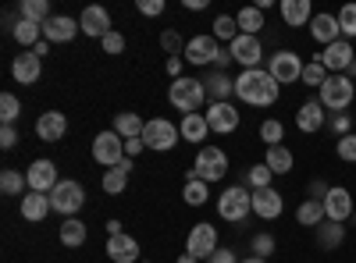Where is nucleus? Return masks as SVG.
Instances as JSON below:
<instances>
[{"instance_id": "f257e3e1", "label": "nucleus", "mask_w": 356, "mask_h": 263, "mask_svg": "<svg viewBox=\"0 0 356 263\" xmlns=\"http://www.w3.org/2000/svg\"><path fill=\"white\" fill-rule=\"evenodd\" d=\"M278 90L282 85L264 68H250V71H243L239 78H235V96H239L243 103H250V107H271L278 100Z\"/></svg>"}, {"instance_id": "f03ea898", "label": "nucleus", "mask_w": 356, "mask_h": 263, "mask_svg": "<svg viewBox=\"0 0 356 263\" xmlns=\"http://www.w3.org/2000/svg\"><path fill=\"white\" fill-rule=\"evenodd\" d=\"M317 93H321L324 110L342 114V110L356 100V85H353V78H349V75H328V82H324Z\"/></svg>"}, {"instance_id": "7ed1b4c3", "label": "nucleus", "mask_w": 356, "mask_h": 263, "mask_svg": "<svg viewBox=\"0 0 356 263\" xmlns=\"http://www.w3.org/2000/svg\"><path fill=\"white\" fill-rule=\"evenodd\" d=\"M168 100H171V107H178L182 114H196L200 103L207 100V90H203L200 78H175L171 90H168Z\"/></svg>"}, {"instance_id": "20e7f679", "label": "nucleus", "mask_w": 356, "mask_h": 263, "mask_svg": "<svg viewBox=\"0 0 356 263\" xmlns=\"http://www.w3.org/2000/svg\"><path fill=\"white\" fill-rule=\"evenodd\" d=\"M250 210H253V192H250V189H243V185L225 189V192H221V199H218V214H221V221L239 224V221H246V217H250Z\"/></svg>"}, {"instance_id": "39448f33", "label": "nucleus", "mask_w": 356, "mask_h": 263, "mask_svg": "<svg viewBox=\"0 0 356 263\" xmlns=\"http://www.w3.org/2000/svg\"><path fill=\"white\" fill-rule=\"evenodd\" d=\"M193 178H200V182H221L225 174H228V157H225V150H218V146H203V150L196 153V167L189 171Z\"/></svg>"}, {"instance_id": "423d86ee", "label": "nucleus", "mask_w": 356, "mask_h": 263, "mask_svg": "<svg viewBox=\"0 0 356 263\" xmlns=\"http://www.w3.org/2000/svg\"><path fill=\"white\" fill-rule=\"evenodd\" d=\"M303 61L300 53L292 50H275L271 57H267V75H271L278 85H289V82H303Z\"/></svg>"}, {"instance_id": "0eeeda50", "label": "nucleus", "mask_w": 356, "mask_h": 263, "mask_svg": "<svg viewBox=\"0 0 356 263\" xmlns=\"http://www.w3.org/2000/svg\"><path fill=\"white\" fill-rule=\"evenodd\" d=\"M82 203H86V189L79 185V182H72V178H61L57 182V189L50 192V207L57 210V214H79L82 210Z\"/></svg>"}, {"instance_id": "6e6552de", "label": "nucleus", "mask_w": 356, "mask_h": 263, "mask_svg": "<svg viewBox=\"0 0 356 263\" xmlns=\"http://www.w3.org/2000/svg\"><path fill=\"white\" fill-rule=\"evenodd\" d=\"M93 160H97V164H104L107 171H111V167H118V164L125 160V139L118 135L114 128H111V132H100V135L93 139Z\"/></svg>"}, {"instance_id": "1a4fd4ad", "label": "nucleus", "mask_w": 356, "mask_h": 263, "mask_svg": "<svg viewBox=\"0 0 356 263\" xmlns=\"http://www.w3.org/2000/svg\"><path fill=\"white\" fill-rule=\"evenodd\" d=\"M317 61L328 68V75H346L349 65L356 61V50H353L349 40H335L332 46H324V50L317 53Z\"/></svg>"}, {"instance_id": "9d476101", "label": "nucleus", "mask_w": 356, "mask_h": 263, "mask_svg": "<svg viewBox=\"0 0 356 263\" xmlns=\"http://www.w3.org/2000/svg\"><path fill=\"white\" fill-rule=\"evenodd\" d=\"M221 43L214 40V36H193L189 43H186V53H182V61H189V65H218L221 61Z\"/></svg>"}, {"instance_id": "9b49d317", "label": "nucleus", "mask_w": 356, "mask_h": 263, "mask_svg": "<svg viewBox=\"0 0 356 263\" xmlns=\"http://www.w3.org/2000/svg\"><path fill=\"white\" fill-rule=\"evenodd\" d=\"M228 53H232V61H239V65H243V71L260 68V61H264V46H260V40H257V36H243V33L228 43Z\"/></svg>"}, {"instance_id": "f8f14e48", "label": "nucleus", "mask_w": 356, "mask_h": 263, "mask_svg": "<svg viewBox=\"0 0 356 263\" xmlns=\"http://www.w3.org/2000/svg\"><path fill=\"white\" fill-rule=\"evenodd\" d=\"M178 132L171 121H164V118H154V121H146V128H143V142H146V150H171V146L178 142Z\"/></svg>"}, {"instance_id": "ddd939ff", "label": "nucleus", "mask_w": 356, "mask_h": 263, "mask_svg": "<svg viewBox=\"0 0 356 263\" xmlns=\"http://www.w3.org/2000/svg\"><path fill=\"white\" fill-rule=\"evenodd\" d=\"M25 182H29V192H43V196H50L61 178H57L54 160H33V167L25 171Z\"/></svg>"}, {"instance_id": "4468645a", "label": "nucleus", "mask_w": 356, "mask_h": 263, "mask_svg": "<svg viewBox=\"0 0 356 263\" xmlns=\"http://www.w3.org/2000/svg\"><path fill=\"white\" fill-rule=\"evenodd\" d=\"M186 253L189 256H214L218 253V228L214 224H196L186 239Z\"/></svg>"}, {"instance_id": "2eb2a0df", "label": "nucleus", "mask_w": 356, "mask_h": 263, "mask_svg": "<svg viewBox=\"0 0 356 263\" xmlns=\"http://www.w3.org/2000/svg\"><path fill=\"white\" fill-rule=\"evenodd\" d=\"M324 214H328V221H335V224H346L353 217V192L335 185L328 196H324Z\"/></svg>"}, {"instance_id": "dca6fc26", "label": "nucleus", "mask_w": 356, "mask_h": 263, "mask_svg": "<svg viewBox=\"0 0 356 263\" xmlns=\"http://www.w3.org/2000/svg\"><path fill=\"white\" fill-rule=\"evenodd\" d=\"M207 125H211V132L218 135H228L239 128V110H235L232 103H211L207 107Z\"/></svg>"}, {"instance_id": "f3484780", "label": "nucleus", "mask_w": 356, "mask_h": 263, "mask_svg": "<svg viewBox=\"0 0 356 263\" xmlns=\"http://www.w3.org/2000/svg\"><path fill=\"white\" fill-rule=\"evenodd\" d=\"M79 33H82L79 22L68 18V15H54V18H47V25H43V40H47V43H72Z\"/></svg>"}, {"instance_id": "a211bd4d", "label": "nucleus", "mask_w": 356, "mask_h": 263, "mask_svg": "<svg viewBox=\"0 0 356 263\" xmlns=\"http://www.w3.org/2000/svg\"><path fill=\"white\" fill-rule=\"evenodd\" d=\"M79 28H82L86 36H93V40H104L107 33H114V28H111V15H107V8H97V4H89V8L82 11Z\"/></svg>"}, {"instance_id": "6ab92c4d", "label": "nucleus", "mask_w": 356, "mask_h": 263, "mask_svg": "<svg viewBox=\"0 0 356 263\" xmlns=\"http://www.w3.org/2000/svg\"><path fill=\"white\" fill-rule=\"evenodd\" d=\"M282 210H285V199L278 189H257L253 192V214L260 221H275V217H282Z\"/></svg>"}, {"instance_id": "aec40b11", "label": "nucleus", "mask_w": 356, "mask_h": 263, "mask_svg": "<svg viewBox=\"0 0 356 263\" xmlns=\"http://www.w3.org/2000/svg\"><path fill=\"white\" fill-rule=\"evenodd\" d=\"M328 114H324V103L321 100H307L300 110H296V128L300 132H321Z\"/></svg>"}, {"instance_id": "412c9836", "label": "nucleus", "mask_w": 356, "mask_h": 263, "mask_svg": "<svg viewBox=\"0 0 356 263\" xmlns=\"http://www.w3.org/2000/svg\"><path fill=\"white\" fill-rule=\"evenodd\" d=\"M65 132H68V118L61 110H47V114H40V121H36V135L43 139V142H57V139H65Z\"/></svg>"}, {"instance_id": "4be33fe9", "label": "nucleus", "mask_w": 356, "mask_h": 263, "mask_svg": "<svg viewBox=\"0 0 356 263\" xmlns=\"http://www.w3.org/2000/svg\"><path fill=\"white\" fill-rule=\"evenodd\" d=\"M11 75H15L22 85H33V82H40V75H43V57H36L33 50L22 53V57H15Z\"/></svg>"}, {"instance_id": "5701e85b", "label": "nucleus", "mask_w": 356, "mask_h": 263, "mask_svg": "<svg viewBox=\"0 0 356 263\" xmlns=\"http://www.w3.org/2000/svg\"><path fill=\"white\" fill-rule=\"evenodd\" d=\"M278 11H282V22H285L289 28H300V25H310V22H314L310 0H282Z\"/></svg>"}, {"instance_id": "b1692460", "label": "nucleus", "mask_w": 356, "mask_h": 263, "mask_svg": "<svg viewBox=\"0 0 356 263\" xmlns=\"http://www.w3.org/2000/svg\"><path fill=\"white\" fill-rule=\"evenodd\" d=\"M107 256L114 260V263H136L139 260V242L132 239V235H111L107 239Z\"/></svg>"}, {"instance_id": "393cba45", "label": "nucleus", "mask_w": 356, "mask_h": 263, "mask_svg": "<svg viewBox=\"0 0 356 263\" xmlns=\"http://www.w3.org/2000/svg\"><path fill=\"white\" fill-rule=\"evenodd\" d=\"M310 36H314L321 46H332L335 40H342L339 18H335V15H314V22H310Z\"/></svg>"}, {"instance_id": "a878e982", "label": "nucleus", "mask_w": 356, "mask_h": 263, "mask_svg": "<svg viewBox=\"0 0 356 263\" xmlns=\"http://www.w3.org/2000/svg\"><path fill=\"white\" fill-rule=\"evenodd\" d=\"M54 207H50V196H43V192H25L22 196V217L25 221H43L47 214H50Z\"/></svg>"}, {"instance_id": "bb28decb", "label": "nucleus", "mask_w": 356, "mask_h": 263, "mask_svg": "<svg viewBox=\"0 0 356 263\" xmlns=\"http://www.w3.org/2000/svg\"><path fill=\"white\" fill-rule=\"evenodd\" d=\"M203 90H207V96H211V103H228V96L235 93V78H228L225 71H214L203 82Z\"/></svg>"}, {"instance_id": "cd10ccee", "label": "nucleus", "mask_w": 356, "mask_h": 263, "mask_svg": "<svg viewBox=\"0 0 356 263\" xmlns=\"http://www.w3.org/2000/svg\"><path fill=\"white\" fill-rule=\"evenodd\" d=\"M129 171H132V157H125L118 167H111V171L104 174V192H107V196L125 192V185H129Z\"/></svg>"}, {"instance_id": "c85d7f7f", "label": "nucleus", "mask_w": 356, "mask_h": 263, "mask_svg": "<svg viewBox=\"0 0 356 263\" xmlns=\"http://www.w3.org/2000/svg\"><path fill=\"white\" fill-rule=\"evenodd\" d=\"M143 128H146V121L139 118V114H129V110L125 114H114V132L122 135L125 142L129 139H143Z\"/></svg>"}, {"instance_id": "c756f323", "label": "nucleus", "mask_w": 356, "mask_h": 263, "mask_svg": "<svg viewBox=\"0 0 356 263\" xmlns=\"http://www.w3.org/2000/svg\"><path fill=\"white\" fill-rule=\"evenodd\" d=\"M296 221H300L303 228H317V224H324V221H328V214H324V203H317V199H303V203H300V210H296Z\"/></svg>"}, {"instance_id": "7c9ffc66", "label": "nucleus", "mask_w": 356, "mask_h": 263, "mask_svg": "<svg viewBox=\"0 0 356 263\" xmlns=\"http://www.w3.org/2000/svg\"><path fill=\"white\" fill-rule=\"evenodd\" d=\"M342 242H346V228L342 224H335V221L317 224V246L321 249H339Z\"/></svg>"}, {"instance_id": "2f4dec72", "label": "nucleus", "mask_w": 356, "mask_h": 263, "mask_svg": "<svg viewBox=\"0 0 356 263\" xmlns=\"http://www.w3.org/2000/svg\"><path fill=\"white\" fill-rule=\"evenodd\" d=\"M264 164L271 167V174H289V171H292V164H296V157L285 150V146H267Z\"/></svg>"}, {"instance_id": "473e14b6", "label": "nucleus", "mask_w": 356, "mask_h": 263, "mask_svg": "<svg viewBox=\"0 0 356 263\" xmlns=\"http://www.w3.org/2000/svg\"><path fill=\"white\" fill-rule=\"evenodd\" d=\"M178 132H182L189 142H203L207 132H211V125H207V114H186V118H182V128H178Z\"/></svg>"}, {"instance_id": "72a5a7b5", "label": "nucleus", "mask_w": 356, "mask_h": 263, "mask_svg": "<svg viewBox=\"0 0 356 263\" xmlns=\"http://www.w3.org/2000/svg\"><path fill=\"white\" fill-rule=\"evenodd\" d=\"M235 22H239V33L243 36H257L260 28H264V11L253 4V8H243L239 15H235Z\"/></svg>"}, {"instance_id": "f704fd0d", "label": "nucleus", "mask_w": 356, "mask_h": 263, "mask_svg": "<svg viewBox=\"0 0 356 263\" xmlns=\"http://www.w3.org/2000/svg\"><path fill=\"white\" fill-rule=\"evenodd\" d=\"M22 189H29V182H25L22 171H15V167L0 171V192H4V196H22Z\"/></svg>"}, {"instance_id": "c9c22d12", "label": "nucleus", "mask_w": 356, "mask_h": 263, "mask_svg": "<svg viewBox=\"0 0 356 263\" xmlns=\"http://www.w3.org/2000/svg\"><path fill=\"white\" fill-rule=\"evenodd\" d=\"M47 18H50L47 0H22V22H36V25H47Z\"/></svg>"}, {"instance_id": "e433bc0d", "label": "nucleus", "mask_w": 356, "mask_h": 263, "mask_svg": "<svg viewBox=\"0 0 356 263\" xmlns=\"http://www.w3.org/2000/svg\"><path fill=\"white\" fill-rule=\"evenodd\" d=\"M61 242H65V246H72V249H79V246L86 242V224H82V221H75V217H68V221L61 224Z\"/></svg>"}, {"instance_id": "4c0bfd02", "label": "nucleus", "mask_w": 356, "mask_h": 263, "mask_svg": "<svg viewBox=\"0 0 356 263\" xmlns=\"http://www.w3.org/2000/svg\"><path fill=\"white\" fill-rule=\"evenodd\" d=\"M182 199L189 203V207H203V203L211 199V196H207V182H200V178H193V174H189V182L182 189Z\"/></svg>"}, {"instance_id": "58836bf2", "label": "nucleus", "mask_w": 356, "mask_h": 263, "mask_svg": "<svg viewBox=\"0 0 356 263\" xmlns=\"http://www.w3.org/2000/svg\"><path fill=\"white\" fill-rule=\"evenodd\" d=\"M40 33H43V25H36V22H18L15 25V40L22 46H36L40 43Z\"/></svg>"}, {"instance_id": "ea45409f", "label": "nucleus", "mask_w": 356, "mask_h": 263, "mask_svg": "<svg viewBox=\"0 0 356 263\" xmlns=\"http://www.w3.org/2000/svg\"><path fill=\"white\" fill-rule=\"evenodd\" d=\"M214 40H235V36H239V22H235V18H228V15H221V18H214Z\"/></svg>"}, {"instance_id": "a19ab883", "label": "nucleus", "mask_w": 356, "mask_h": 263, "mask_svg": "<svg viewBox=\"0 0 356 263\" xmlns=\"http://www.w3.org/2000/svg\"><path fill=\"white\" fill-rule=\"evenodd\" d=\"M328 82V68H324L321 61H310L303 68V85H314V90H321V85Z\"/></svg>"}, {"instance_id": "79ce46f5", "label": "nucleus", "mask_w": 356, "mask_h": 263, "mask_svg": "<svg viewBox=\"0 0 356 263\" xmlns=\"http://www.w3.org/2000/svg\"><path fill=\"white\" fill-rule=\"evenodd\" d=\"M271 167L267 164H257V167H250V192H257V189H271Z\"/></svg>"}, {"instance_id": "37998d69", "label": "nucleus", "mask_w": 356, "mask_h": 263, "mask_svg": "<svg viewBox=\"0 0 356 263\" xmlns=\"http://www.w3.org/2000/svg\"><path fill=\"white\" fill-rule=\"evenodd\" d=\"M282 135H285V125L275 121V118H267V121L260 125V139H264L267 146H282Z\"/></svg>"}, {"instance_id": "c03bdc74", "label": "nucleus", "mask_w": 356, "mask_h": 263, "mask_svg": "<svg viewBox=\"0 0 356 263\" xmlns=\"http://www.w3.org/2000/svg\"><path fill=\"white\" fill-rule=\"evenodd\" d=\"M339 28H342V40L356 36V4H342V11H339Z\"/></svg>"}, {"instance_id": "a18cd8bd", "label": "nucleus", "mask_w": 356, "mask_h": 263, "mask_svg": "<svg viewBox=\"0 0 356 263\" xmlns=\"http://www.w3.org/2000/svg\"><path fill=\"white\" fill-rule=\"evenodd\" d=\"M22 114V103H18V96H11V93H4L0 96V118H4V125H15V118Z\"/></svg>"}, {"instance_id": "49530a36", "label": "nucleus", "mask_w": 356, "mask_h": 263, "mask_svg": "<svg viewBox=\"0 0 356 263\" xmlns=\"http://www.w3.org/2000/svg\"><path fill=\"white\" fill-rule=\"evenodd\" d=\"M335 153H339V160L356 164V135H353V132H349V135H342V139L335 142Z\"/></svg>"}, {"instance_id": "de8ad7c7", "label": "nucleus", "mask_w": 356, "mask_h": 263, "mask_svg": "<svg viewBox=\"0 0 356 263\" xmlns=\"http://www.w3.org/2000/svg\"><path fill=\"white\" fill-rule=\"evenodd\" d=\"M100 46H104L107 53H122V50H125V36H122V33H107V36L100 40Z\"/></svg>"}, {"instance_id": "09e8293b", "label": "nucleus", "mask_w": 356, "mask_h": 263, "mask_svg": "<svg viewBox=\"0 0 356 263\" xmlns=\"http://www.w3.org/2000/svg\"><path fill=\"white\" fill-rule=\"evenodd\" d=\"M271 253H275V239L271 235H257L253 239V256L264 260V256H271Z\"/></svg>"}, {"instance_id": "8fccbe9b", "label": "nucleus", "mask_w": 356, "mask_h": 263, "mask_svg": "<svg viewBox=\"0 0 356 263\" xmlns=\"http://www.w3.org/2000/svg\"><path fill=\"white\" fill-rule=\"evenodd\" d=\"M349 128H353V118L349 114H332V132L342 139V135H349Z\"/></svg>"}, {"instance_id": "3c124183", "label": "nucleus", "mask_w": 356, "mask_h": 263, "mask_svg": "<svg viewBox=\"0 0 356 263\" xmlns=\"http://www.w3.org/2000/svg\"><path fill=\"white\" fill-rule=\"evenodd\" d=\"M146 18H157V15H164V0H139L136 4Z\"/></svg>"}, {"instance_id": "603ef678", "label": "nucleus", "mask_w": 356, "mask_h": 263, "mask_svg": "<svg viewBox=\"0 0 356 263\" xmlns=\"http://www.w3.org/2000/svg\"><path fill=\"white\" fill-rule=\"evenodd\" d=\"M161 46H164L168 53H178V50L186 53V46H182V40H178V33H164V36H161Z\"/></svg>"}, {"instance_id": "864d4df0", "label": "nucleus", "mask_w": 356, "mask_h": 263, "mask_svg": "<svg viewBox=\"0 0 356 263\" xmlns=\"http://www.w3.org/2000/svg\"><path fill=\"white\" fill-rule=\"evenodd\" d=\"M15 142H18V132H15V125H4V128H0V146H4V150H11Z\"/></svg>"}, {"instance_id": "5fc2aeb1", "label": "nucleus", "mask_w": 356, "mask_h": 263, "mask_svg": "<svg viewBox=\"0 0 356 263\" xmlns=\"http://www.w3.org/2000/svg\"><path fill=\"white\" fill-rule=\"evenodd\" d=\"M332 192V185H324V182H314L310 185V199H317V203H324V196Z\"/></svg>"}, {"instance_id": "6e6d98bb", "label": "nucleus", "mask_w": 356, "mask_h": 263, "mask_svg": "<svg viewBox=\"0 0 356 263\" xmlns=\"http://www.w3.org/2000/svg\"><path fill=\"white\" fill-rule=\"evenodd\" d=\"M143 150H146L143 139H129V142H125V157H139Z\"/></svg>"}, {"instance_id": "4d7b16f0", "label": "nucleus", "mask_w": 356, "mask_h": 263, "mask_svg": "<svg viewBox=\"0 0 356 263\" xmlns=\"http://www.w3.org/2000/svg\"><path fill=\"white\" fill-rule=\"evenodd\" d=\"M211 263H239V260H235V253H232V249H218V253L211 256Z\"/></svg>"}, {"instance_id": "13d9d810", "label": "nucleus", "mask_w": 356, "mask_h": 263, "mask_svg": "<svg viewBox=\"0 0 356 263\" xmlns=\"http://www.w3.org/2000/svg\"><path fill=\"white\" fill-rule=\"evenodd\" d=\"M168 75L171 78H182V57H171V61H168Z\"/></svg>"}, {"instance_id": "bf43d9fd", "label": "nucleus", "mask_w": 356, "mask_h": 263, "mask_svg": "<svg viewBox=\"0 0 356 263\" xmlns=\"http://www.w3.org/2000/svg\"><path fill=\"white\" fill-rule=\"evenodd\" d=\"M186 8H189V11H203L207 0H186Z\"/></svg>"}, {"instance_id": "052dcab7", "label": "nucleus", "mask_w": 356, "mask_h": 263, "mask_svg": "<svg viewBox=\"0 0 356 263\" xmlns=\"http://www.w3.org/2000/svg\"><path fill=\"white\" fill-rule=\"evenodd\" d=\"M47 46H50V43H47V40H40V43L33 46V53H36V57H43V53H47Z\"/></svg>"}, {"instance_id": "680f3d73", "label": "nucleus", "mask_w": 356, "mask_h": 263, "mask_svg": "<svg viewBox=\"0 0 356 263\" xmlns=\"http://www.w3.org/2000/svg\"><path fill=\"white\" fill-rule=\"evenodd\" d=\"M178 263H196V256H189V253H186V256H178Z\"/></svg>"}, {"instance_id": "e2e57ef3", "label": "nucleus", "mask_w": 356, "mask_h": 263, "mask_svg": "<svg viewBox=\"0 0 356 263\" xmlns=\"http://www.w3.org/2000/svg\"><path fill=\"white\" fill-rule=\"evenodd\" d=\"M243 263H267V260H260V256H250V260H243Z\"/></svg>"}, {"instance_id": "0e129e2a", "label": "nucleus", "mask_w": 356, "mask_h": 263, "mask_svg": "<svg viewBox=\"0 0 356 263\" xmlns=\"http://www.w3.org/2000/svg\"><path fill=\"white\" fill-rule=\"evenodd\" d=\"M353 85H356V82H353Z\"/></svg>"}]
</instances>
